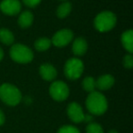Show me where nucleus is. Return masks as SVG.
<instances>
[{
    "instance_id": "1",
    "label": "nucleus",
    "mask_w": 133,
    "mask_h": 133,
    "mask_svg": "<svg viewBox=\"0 0 133 133\" xmlns=\"http://www.w3.org/2000/svg\"><path fill=\"white\" fill-rule=\"evenodd\" d=\"M86 107L91 115L99 116L107 111L108 101L106 97L98 91L90 92L86 99Z\"/></svg>"
},
{
    "instance_id": "2",
    "label": "nucleus",
    "mask_w": 133,
    "mask_h": 133,
    "mask_svg": "<svg viewBox=\"0 0 133 133\" xmlns=\"http://www.w3.org/2000/svg\"><path fill=\"white\" fill-rule=\"evenodd\" d=\"M0 99L8 106H17L22 99V94L16 86L5 83L0 86Z\"/></svg>"
},
{
    "instance_id": "3",
    "label": "nucleus",
    "mask_w": 133,
    "mask_h": 133,
    "mask_svg": "<svg viewBox=\"0 0 133 133\" xmlns=\"http://www.w3.org/2000/svg\"><path fill=\"white\" fill-rule=\"evenodd\" d=\"M116 23L117 17L113 12L103 11L95 17L94 26L98 31L108 32L116 26Z\"/></svg>"
},
{
    "instance_id": "4",
    "label": "nucleus",
    "mask_w": 133,
    "mask_h": 133,
    "mask_svg": "<svg viewBox=\"0 0 133 133\" xmlns=\"http://www.w3.org/2000/svg\"><path fill=\"white\" fill-rule=\"evenodd\" d=\"M10 57L17 63H29L33 60V51L28 46L22 44H15L10 49Z\"/></svg>"
},
{
    "instance_id": "5",
    "label": "nucleus",
    "mask_w": 133,
    "mask_h": 133,
    "mask_svg": "<svg viewBox=\"0 0 133 133\" xmlns=\"http://www.w3.org/2000/svg\"><path fill=\"white\" fill-rule=\"evenodd\" d=\"M84 70V64L82 60L77 57H72L69 59L65 64L64 72L65 76L69 79L75 80L81 77Z\"/></svg>"
},
{
    "instance_id": "6",
    "label": "nucleus",
    "mask_w": 133,
    "mask_h": 133,
    "mask_svg": "<svg viewBox=\"0 0 133 133\" xmlns=\"http://www.w3.org/2000/svg\"><path fill=\"white\" fill-rule=\"evenodd\" d=\"M49 94L51 98L56 101H63L69 97V89L65 82L57 80V81H54L50 85Z\"/></svg>"
},
{
    "instance_id": "7",
    "label": "nucleus",
    "mask_w": 133,
    "mask_h": 133,
    "mask_svg": "<svg viewBox=\"0 0 133 133\" xmlns=\"http://www.w3.org/2000/svg\"><path fill=\"white\" fill-rule=\"evenodd\" d=\"M73 37H74V35H73V32L70 29L64 28V29L57 31L53 36L51 39V43L57 48H62V46H65L68 44H69L72 41Z\"/></svg>"
},
{
    "instance_id": "8",
    "label": "nucleus",
    "mask_w": 133,
    "mask_h": 133,
    "mask_svg": "<svg viewBox=\"0 0 133 133\" xmlns=\"http://www.w3.org/2000/svg\"><path fill=\"white\" fill-rule=\"evenodd\" d=\"M0 9L5 15L16 16L21 11V3L18 0H3L0 3Z\"/></svg>"
},
{
    "instance_id": "9",
    "label": "nucleus",
    "mask_w": 133,
    "mask_h": 133,
    "mask_svg": "<svg viewBox=\"0 0 133 133\" xmlns=\"http://www.w3.org/2000/svg\"><path fill=\"white\" fill-rule=\"evenodd\" d=\"M66 112H68V116L69 117L71 121L75 122V123H80V122L84 121L85 114H84L81 106L77 102H72L69 104L66 109Z\"/></svg>"
},
{
    "instance_id": "10",
    "label": "nucleus",
    "mask_w": 133,
    "mask_h": 133,
    "mask_svg": "<svg viewBox=\"0 0 133 133\" xmlns=\"http://www.w3.org/2000/svg\"><path fill=\"white\" fill-rule=\"evenodd\" d=\"M39 73L40 76L42 77L43 79L46 80V81H52L57 78V69H55V66H52L49 63H46V64H42L39 68Z\"/></svg>"
},
{
    "instance_id": "11",
    "label": "nucleus",
    "mask_w": 133,
    "mask_h": 133,
    "mask_svg": "<svg viewBox=\"0 0 133 133\" xmlns=\"http://www.w3.org/2000/svg\"><path fill=\"white\" fill-rule=\"evenodd\" d=\"M115 79L111 75H103L100 76L96 81V88H98L100 90H107L109 89L114 85Z\"/></svg>"
},
{
    "instance_id": "12",
    "label": "nucleus",
    "mask_w": 133,
    "mask_h": 133,
    "mask_svg": "<svg viewBox=\"0 0 133 133\" xmlns=\"http://www.w3.org/2000/svg\"><path fill=\"white\" fill-rule=\"evenodd\" d=\"M88 43L83 37H78L72 44V52L76 56H83L87 52Z\"/></svg>"
},
{
    "instance_id": "13",
    "label": "nucleus",
    "mask_w": 133,
    "mask_h": 133,
    "mask_svg": "<svg viewBox=\"0 0 133 133\" xmlns=\"http://www.w3.org/2000/svg\"><path fill=\"white\" fill-rule=\"evenodd\" d=\"M121 43L126 50L129 54H132L133 52V31L129 29L125 31L121 35Z\"/></svg>"
},
{
    "instance_id": "14",
    "label": "nucleus",
    "mask_w": 133,
    "mask_h": 133,
    "mask_svg": "<svg viewBox=\"0 0 133 133\" xmlns=\"http://www.w3.org/2000/svg\"><path fill=\"white\" fill-rule=\"evenodd\" d=\"M33 14L30 11H24L20 14L18 17V25L22 28H28L33 23Z\"/></svg>"
},
{
    "instance_id": "15",
    "label": "nucleus",
    "mask_w": 133,
    "mask_h": 133,
    "mask_svg": "<svg viewBox=\"0 0 133 133\" xmlns=\"http://www.w3.org/2000/svg\"><path fill=\"white\" fill-rule=\"evenodd\" d=\"M14 40H15V37H14L13 33L10 30L6 29L5 28L0 29V41L3 44L9 46V45L13 44Z\"/></svg>"
},
{
    "instance_id": "16",
    "label": "nucleus",
    "mask_w": 133,
    "mask_h": 133,
    "mask_svg": "<svg viewBox=\"0 0 133 133\" xmlns=\"http://www.w3.org/2000/svg\"><path fill=\"white\" fill-rule=\"evenodd\" d=\"M71 9H72V6L69 2H64L58 6L57 9V15L59 18H65L70 14Z\"/></svg>"
},
{
    "instance_id": "17",
    "label": "nucleus",
    "mask_w": 133,
    "mask_h": 133,
    "mask_svg": "<svg viewBox=\"0 0 133 133\" xmlns=\"http://www.w3.org/2000/svg\"><path fill=\"white\" fill-rule=\"evenodd\" d=\"M51 44L52 43H51V40H50V39L46 38V37H41V38L36 40L35 48L37 50V51L43 52V51L48 50V48H50Z\"/></svg>"
},
{
    "instance_id": "18",
    "label": "nucleus",
    "mask_w": 133,
    "mask_h": 133,
    "mask_svg": "<svg viewBox=\"0 0 133 133\" xmlns=\"http://www.w3.org/2000/svg\"><path fill=\"white\" fill-rule=\"evenodd\" d=\"M82 87L87 92H93L96 89V80L92 77H87L84 78L83 82H82Z\"/></svg>"
},
{
    "instance_id": "19",
    "label": "nucleus",
    "mask_w": 133,
    "mask_h": 133,
    "mask_svg": "<svg viewBox=\"0 0 133 133\" xmlns=\"http://www.w3.org/2000/svg\"><path fill=\"white\" fill-rule=\"evenodd\" d=\"M87 133H104L102 127L96 122H90L87 126Z\"/></svg>"
},
{
    "instance_id": "20",
    "label": "nucleus",
    "mask_w": 133,
    "mask_h": 133,
    "mask_svg": "<svg viewBox=\"0 0 133 133\" xmlns=\"http://www.w3.org/2000/svg\"><path fill=\"white\" fill-rule=\"evenodd\" d=\"M57 133H80L78 129L76 127L71 125H66L61 127L60 129L57 130Z\"/></svg>"
},
{
    "instance_id": "21",
    "label": "nucleus",
    "mask_w": 133,
    "mask_h": 133,
    "mask_svg": "<svg viewBox=\"0 0 133 133\" xmlns=\"http://www.w3.org/2000/svg\"><path fill=\"white\" fill-rule=\"evenodd\" d=\"M123 65L127 69H131L133 66V57L131 54L126 55L123 58Z\"/></svg>"
},
{
    "instance_id": "22",
    "label": "nucleus",
    "mask_w": 133,
    "mask_h": 133,
    "mask_svg": "<svg viewBox=\"0 0 133 133\" xmlns=\"http://www.w3.org/2000/svg\"><path fill=\"white\" fill-rule=\"evenodd\" d=\"M41 2V0H23V3L28 8H35Z\"/></svg>"
},
{
    "instance_id": "23",
    "label": "nucleus",
    "mask_w": 133,
    "mask_h": 133,
    "mask_svg": "<svg viewBox=\"0 0 133 133\" xmlns=\"http://www.w3.org/2000/svg\"><path fill=\"white\" fill-rule=\"evenodd\" d=\"M93 119V117L92 115H89V114H85V116H84V121H87V122H89L91 121V120Z\"/></svg>"
},
{
    "instance_id": "24",
    "label": "nucleus",
    "mask_w": 133,
    "mask_h": 133,
    "mask_svg": "<svg viewBox=\"0 0 133 133\" xmlns=\"http://www.w3.org/2000/svg\"><path fill=\"white\" fill-rule=\"evenodd\" d=\"M5 122V115L4 113L2 112V110L0 109V126L3 125Z\"/></svg>"
},
{
    "instance_id": "25",
    "label": "nucleus",
    "mask_w": 133,
    "mask_h": 133,
    "mask_svg": "<svg viewBox=\"0 0 133 133\" xmlns=\"http://www.w3.org/2000/svg\"><path fill=\"white\" fill-rule=\"evenodd\" d=\"M3 57H4V52H3L2 48H0V61L3 59Z\"/></svg>"
},
{
    "instance_id": "26",
    "label": "nucleus",
    "mask_w": 133,
    "mask_h": 133,
    "mask_svg": "<svg viewBox=\"0 0 133 133\" xmlns=\"http://www.w3.org/2000/svg\"><path fill=\"white\" fill-rule=\"evenodd\" d=\"M109 133H118L117 130H115V129H111V130L109 131Z\"/></svg>"
}]
</instances>
